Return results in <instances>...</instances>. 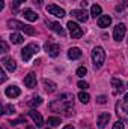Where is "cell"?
<instances>
[{"instance_id": "1", "label": "cell", "mask_w": 128, "mask_h": 129, "mask_svg": "<svg viewBox=\"0 0 128 129\" xmlns=\"http://www.w3.org/2000/svg\"><path fill=\"white\" fill-rule=\"evenodd\" d=\"M74 96L71 93H63L50 104V108L57 113H65L66 116L74 114Z\"/></svg>"}, {"instance_id": "2", "label": "cell", "mask_w": 128, "mask_h": 129, "mask_svg": "<svg viewBox=\"0 0 128 129\" xmlns=\"http://www.w3.org/2000/svg\"><path fill=\"white\" fill-rule=\"evenodd\" d=\"M92 62H94V68L95 69H99L104 62H105V53L101 47H95L92 50Z\"/></svg>"}, {"instance_id": "3", "label": "cell", "mask_w": 128, "mask_h": 129, "mask_svg": "<svg viewBox=\"0 0 128 129\" xmlns=\"http://www.w3.org/2000/svg\"><path fill=\"white\" fill-rule=\"evenodd\" d=\"M8 27H11V29H20L21 32L27 33V35H30V36H33V35L36 33L32 26H26V24H23V23H20V21H17V20H9V21H8Z\"/></svg>"}, {"instance_id": "4", "label": "cell", "mask_w": 128, "mask_h": 129, "mask_svg": "<svg viewBox=\"0 0 128 129\" xmlns=\"http://www.w3.org/2000/svg\"><path fill=\"white\" fill-rule=\"evenodd\" d=\"M38 51H39V47L36 44H29L27 47H24L21 50V57H23L24 62H27V60H30V57H32L33 54L38 53Z\"/></svg>"}, {"instance_id": "5", "label": "cell", "mask_w": 128, "mask_h": 129, "mask_svg": "<svg viewBox=\"0 0 128 129\" xmlns=\"http://www.w3.org/2000/svg\"><path fill=\"white\" fill-rule=\"evenodd\" d=\"M44 50L48 53V56H50V57H57V56H59V53H60V47H59L57 44L51 42V41H47V42H45Z\"/></svg>"}, {"instance_id": "6", "label": "cell", "mask_w": 128, "mask_h": 129, "mask_svg": "<svg viewBox=\"0 0 128 129\" xmlns=\"http://www.w3.org/2000/svg\"><path fill=\"white\" fill-rule=\"evenodd\" d=\"M66 27L69 29V35H71L74 39H78V38L83 36V30L80 29V26H78L77 23H74V21H68Z\"/></svg>"}, {"instance_id": "7", "label": "cell", "mask_w": 128, "mask_h": 129, "mask_svg": "<svg viewBox=\"0 0 128 129\" xmlns=\"http://www.w3.org/2000/svg\"><path fill=\"white\" fill-rule=\"evenodd\" d=\"M116 114H118L122 120L128 122V104L125 102V101L116 104Z\"/></svg>"}, {"instance_id": "8", "label": "cell", "mask_w": 128, "mask_h": 129, "mask_svg": "<svg viewBox=\"0 0 128 129\" xmlns=\"http://www.w3.org/2000/svg\"><path fill=\"white\" fill-rule=\"evenodd\" d=\"M125 32H127V27H125V24H118L115 29H113V39L115 41H122L124 39V36H125Z\"/></svg>"}, {"instance_id": "9", "label": "cell", "mask_w": 128, "mask_h": 129, "mask_svg": "<svg viewBox=\"0 0 128 129\" xmlns=\"http://www.w3.org/2000/svg\"><path fill=\"white\" fill-rule=\"evenodd\" d=\"M45 9H47L48 14H51V15H54V17H57V18H63L65 17V11L60 6H57V5H48Z\"/></svg>"}, {"instance_id": "10", "label": "cell", "mask_w": 128, "mask_h": 129, "mask_svg": "<svg viewBox=\"0 0 128 129\" xmlns=\"http://www.w3.org/2000/svg\"><path fill=\"white\" fill-rule=\"evenodd\" d=\"M45 24H47V27H48V29H51L53 32H56L57 35H60V36H65V30H63V27L60 26V23L47 20V21H45Z\"/></svg>"}, {"instance_id": "11", "label": "cell", "mask_w": 128, "mask_h": 129, "mask_svg": "<svg viewBox=\"0 0 128 129\" xmlns=\"http://www.w3.org/2000/svg\"><path fill=\"white\" fill-rule=\"evenodd\" d=\"M71 17H74L75 20H78L81 23L88 21V12L84 9H74V11H71Z\"/></svg>"}, {"instance_id": "12", "label": "cell", "mask_w": 128, "mask_h": 129, "mask_svg": "<svg viewBox=\"0 0 128 129\" xmlns=\"http://www.w3.org/2000/svg\"><path fill=\"white\" fill-rule=\"evenodd\" d=\"M29 116H30V119L35 122V126H36V128H42V126H44V119H42L41 113H38L36 110H32V111L29 113Z\"/></svg>"}, {"instance_id": "13", "label": "cell", "mask_w": 128, "mask_h": 129, "mask_svg": "<svg viewBox=\"0 0 128 129\" xmlns=\"http://www.w3.org/2000/svg\"><path fill=\"white\" fill-rule=\"evenodd\" d=\"M109 122H110V114L109 113H101L96 119V125H98L99 129H104L105 125H109Z\"/></svg>"}, {"instance_id": "14", "label": "cell", "mask_w": 128, "mask_h": 129, "mask_svg": "<svg viewBox=\"0 0 128 129\" xmlns=\"http://www.w3.org/2000/svg\"><path fill=\"white\" fill-rule=\"evenodd\" d=\"M2 64H3V68H5L6 71H9V72H14V71L17 69V62H15L12 57H5L3 62H2Z\"/></svg>"}, {"instance_id": "15", "label": "cell", "mask_w": 128, "mask_h": 129, "mask_svg": "<svg viewBox=\"0 0 128 129\" xmlns=\"http://www.w3.org/2000/svg\"><path fill=\"white\" fill-rule=\"evenodd\" d=\"M24 86L27 87V89H33L35 86H36V75L30 72V74H27L26 77H24Z\"/></svg>"}, {"instance_id": "16", "label": "cell", "mask_w": 128, "mask_h": 129, "mask_svg": "<svg viewBox=\"0 0 128 129\" xmlns=\"http://www.w3.org/2000/svg\"><path fill=\"white\" fill-rule=\"evenodd\" d=\"M20 93H21V90H20L17 86H9V87H6V90H5V95L8 98H18Z\"/></svg>"}, {"instance_id": "17", "label": "cell", "mask_w": 128, "mask_h": 129, "mask_svg": "<svg viewBox=\"0 0 128 129\" xmlns=\"http://www.w3.org/2000/svg\"><path fill=\"white\" fill-rule=\"evenodd\" d=\"M112 87L115 89V93H122L124 92V83L119 78H112Z\"/></svg>"}, {"instance_id": "18", "label": "cell", "mask_w": 128, "mask_h": 129, "mask_svg": "<svg viewBox=\"0 0 128 129\" xmlns=\"http://www.w3.org/2000/svg\"><path fill=\"white\" fill-rule=\"evenodd\" d=\"M23 17H24L27 21H36V20L39 18V15H38L36 12H33L32 9H24V11H23Z\"/></svg>"}, {"instance_id": "19", "label": "cell", "mask_w": 128, "mask_h": 129, "mask_svg": "<svg viewBox=\"0 0 128 129\" xmlns=\"http://www.w3.org/2000/svg\"><path fill=\"white\" fill-rule=\"evenodd\" d=\"M110 24H112V18H110L109 15H101V17L98 18V26H99L101 29L109 27Z\"/></svg>"}, {"instance_id": "20", "label": "cell", "mask_w": 128, "mask_h": 129, "mask_svg": "<svg viewBox=\"0 0 128 129\" xmlns=\"http://www.w3.org/2000/svg\"><path fill=\"white\" fill-rule=\"evenodd\" d=\"M68 57H69L71 60H77V59H80V57H81V50L77 48V47L69 48V51H68Z\"/></svg>"}, {"instance_id": "21", "label": "cell", "mask_w": 128, "mask_h": 129, "mask_svg": "<svg viewBox=\"0 0 128 129\" xmlns=\"http://www.w3.org/2000/svg\"><path fill=\"white\" fill-rule=\"evenodd\" d=\"M42 84H44V89H45L48 93H53V92L56 90V84H54L51 80H47V78H45V80L42 81Z\"/></svg>"}, {"instance_id": "22", "label": "cell", "mask_w": 128, "mask_h": 129, "mask_svg": "<svg viewBox=\"0 0 128 129\" xmlns=\"http://www.w3.org/2000/svg\"><path fill=\"white\" fill-rule=\"evenodd\" d=\"M101 12H102V9H101L99 5H92V8H91V15H92V17H95V18L99 17Z\"/></svg>"}, {"instance_id": "23", "label": "cell", "mask_w": 128, "mask_h": 129, "mask_svg": "<svg viewBox=\"0 0 128 129\" xmlns=\"http://www.w3.org/2000/svg\"><path fill=\"white\" fill-rule=\"evenodd\" d=\"M11 42L12 44H21L23 42V36L20 33H11Z\"/></svg>"}, {"instance_id": "24", "label": "cell", "mask_w": 128, "mask_h": 129, "mask_svg": "<svg viewBox=\"0 0 128 129\" xmlns=\"http://www.w3.org/2000/svg\"><path fill=\"white\" fill-rule=\"evenodd\" d=\"M42 104V98L41 96H36V98H32L30 101H29V105L32 107V108H35V107H39Z\"/></svg>"}, {"instance_id": "25", "label": "cell", "mask_w": 128, "mask_h": 129, "mask_svg": "<svg viewBox=\"0 0 128 129\" xmlns=\"http://www.w3.org/2000/svg\"><path fill=\"white\" fill-rule=\"evenodd\" d=\"M78 99H80L83 104H88V102L91 101V96H89V93H86V92H80V93H78Z\"/></svg>"}, {"instance_id": "26", "label": "cell", "mask_w": 128, "mask_h": 129, "mask_svg": "<svg viewBox=\"0 0 128 129\" xmlns=\"http://www.w3.org/2000/svg\"><path fill=\"white\" fill-rule=\"evenodd\" d=\"M14 113H15V108L12 105H5L3 110H2V114H6V116L8 114H14Z\"/></svg>"}, {"instance_id": "27", "label": "cell", "mask_w": 128, "mask_h": 129, "mask_svg": "<svg viewBox=\"0 0 128 129\" xmlns=\"http://www.w3.org/2000/svg\"><path fill=\"white\" fill-rule=\"evenodd\" d=\"M48 125H51V126H59V125H60V117H48Z\"/></svg>"}, {"instance_id": "28", "label": "cell", "mask_w": 128, "mask_h": 129, "mask_svg": "<svg viewBox=\"0 0 128 129\" xmlns=\"http://www.w3.org/2000/svg\"><path fill=\"white\" fill-rule=\"evenodd\" d=\"M86 74H88V69H86L84 66H80V68L77 69V75H78V77H84Z\"/></svg>"}, {"instance_id": "29", "label": "cell", "mask_w": 128, "mask_h": 129, "mask_svg": "<svg viewBox=\"0 0 128 129\" xmlns=\"http://www.w3.org/2000/svg\"><path fill=\"white\" fill-rule=\"evenodd\" d=\"M113 129H125V126H124V122L121 120V122H116L115 125H113Z\"/></svg>"}, {"instance_id": "30", "label": "cell", "mask_w": 128, "mask_h": 129, "mask_svg": "<svg viewBox=\"0 0 128 129\" xmlns=\"http://www.w3.org/2000/svg\"><path fill=\"white\" fill-rule=\"evenodd\" d=\"M6 78H8V77H6V72H5V68H3L2 72H0V83H5Z\"/></svg>"}, {"instance_id": "31", "label": "cell", "mask_w": 128, "mask_h": 129, "mask_svg": "<svg viewBox=\"0 0 128 129\" xmlns=\"http://www.w3.org/2000/svg\"><path fill=\"white\" fill-rule=\"evenodd\" d=\"M26 0H14V12H17V8H18V5H21V3H24Z\"/></svg>"}, {"instance_id": "32", "label": "cell", "mask_w": 128, "mask_h": 129, "mask_svg": "<svg viewBox=\"0 0 128 129\" xmlns=\"http://www.w3.org/2000/svg\"><path fill=\"white\" fill-rule=\"evenodd\" d=\"M78 87L84 90V89H88V87H89V84H88L86 81H78Z\"/></svg>"}, {"instance_id": "33", "label": "cell", "mask_w": 128, "mask_h": 129, "mask_svg": "<svg viewBox=\"0 0 128 129\" xmlns=\"http://www.w3.org/2000/svg\"><path fill=\"white\" fill-rule=\"evenodd\" d=\"M96 102H98V104H105V102H107V98L105 96H98L96 98Z\"/></svg>"}, {"instance_id": "34", "label": "cell", "mask_w": 128, "mask_h": 129, "mask_svg": "<svg viewBox=\"0 0 128 129\" xmlns=\"http://www.w3.org/2000/svg\"><path fill=\"white\" fill-rule=\"evenodd\" d=\"M0 45H2V53H6V51H8V45L5 44V41H2Z\"/></svg>"}, {"instance_id": "35", "label": "cell", "mask_w": 128, "mask_h": 129, "mask_svg": "<svg viewBox=\"0 0 128 129\" xmlns=\"http://www.w3.org/2000/svg\"><path fill=\"white\" fill-rule=\"evenodd\" d=\"M35 5H42V0H33Z\"/></svg>"}, {"instance_id": "36", "label": "cell", "mask_w": 128, "mask_h": 129, "mask_svg": "<svg viewBox=\"0 0 128 129\" xmlns=\"http://www.w3.org/2000/svg\"><path fill=\"white\" fill-rule=\"evenodd\" d=\"M63 129H74V126L72 125H66V126H63Z\"/></svg>"}, {"instance_id": "37", "label": "cell", "mask_w": 128, "mask_h": 129, "mask_svg": "<svg viewBox=\"0 0 128 129\" xmlns=\"http://www.w3.org/2000/svg\"><path fill=\"white\" fill-rule=\"evenodd\" d=\"M5 8V2L3 0H0V9H3Z\"/></svg>"}, {"instance_id": "38", "label": "cell", "mask_w": 128, "mask_h": 129, "mask_svg": "<svg viewBox=\"0 0 128 129\" xmlns=\"http://www.w3.org/2000/svg\"><path fill=\"white\" fill-rule=\"evenodd\" d=\"M124 101H125V102L128 104V93H125V96H124Z\"/></svg>"}, {"instance_id": "39", "label": "cell", "mask_w": 128, "mask_h": 129, "mask_svg": "<svg viewBox=\"0 0 128 129\" xmlns=\"http://www.w3.org/2000/svg\"><path fill=\"white\" fill-rule=\"evenodd\" d=\"M26 129H35V126H33V125H27V128Z\"/></svg>"}, {"instance_id": "40", "label": "cell", "mask_w": 128, "mask_h": 129, "mask_svg": "<svg viewBox=\"0 0 128 129\" xmlns=\"http://www.w3.org/2000/svg\"><path fill=\"white\" fill-rule=\"evenodd\" d=\"M127 42H128V41H127Z\"/></svg>"}]
</instances>
